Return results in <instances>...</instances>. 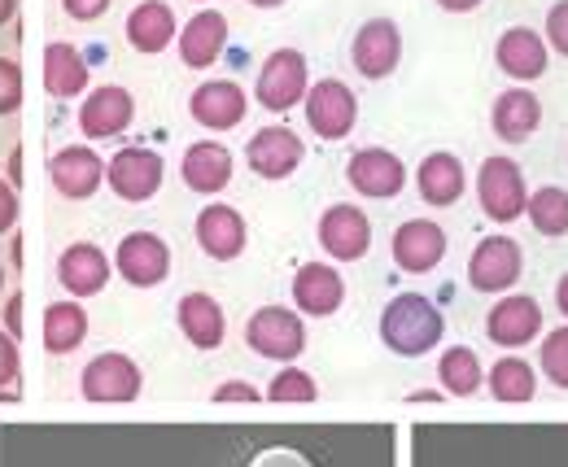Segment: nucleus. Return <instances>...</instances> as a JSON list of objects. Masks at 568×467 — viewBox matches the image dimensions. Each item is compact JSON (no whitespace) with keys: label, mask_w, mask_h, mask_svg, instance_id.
Here are the masks:
<instances>
[{"label":"nucleus","mask_w":568,"mask_h":467,"mask_svg":"<svg viewBox=\"0 0 568 467\" xmlns=\"http://www.w3.org/2000/svg\"><path fill=\"white\" fill-rule=\"evenodd\" d=\"M442 333H446V319L425 293H398L381 315V341L398 358H420L428 349H437Z\"/></svg>","instance_id":"1"},{"label":"nucleus","mask_w":568,"mask_h":467,"mask_svg":"<svg viewBox=\"0 0 568 467\" xmlns=\"http://www.w3.org/2000/svg\"><path fill=\"white\" fill-rule=\"evenodd\" d=\"M141 389L144 376L136 358H128L119 349L88 358V367L79 372V394H83V402H97V406H128V402L141 398Z\"/></svg>","instance_id":"2"},{"label":"nucleus","mask_w":568,"mask_h":467,"mask_svg":"<svg viewBox=\"0 0 568 467\" xmlns=\"http://www.w3.org/2000/svg\"><path fill=\"white\" fill-rule=\"evenodd\" d=\"M245 345L258 354V358H272V363H293L302 358L306 349V324L297 311L288 306H258L245 324Z\"/></svg>","instance_id":"3"},{"label":"nucleus","mask_w":568,"mask_h":467,"mask_svg":"<svg viewBox=\"0 0 568 467\" xmlns=\"http://www.w3.org/2000/svg\"><path fill=\"white\" fill-rule=\"evenodd\" d=\"M162 180H166V162H162L153 149H144V144H128V149H119V153L105 162V184H110V193L119 201H132V205L158 197Z\"/></svg>","instance_id":"4"},{"label":"nucleus","mask_w":568,"mask_h":467,"mask_svg":"<svg viewBox=\"0 0 568 467\" xmlns=\"http://www.w3.org/2000/svg\"><path fill=\"white\" fill-rule=\"evenodd\" d=\"M306 88H311V74H306V58L297 49H276L263 67H258V83H254V97L263 110L284 114L293 105L306 101Z\"/></svg>","instance_id":"5"},{"label":"nucleus","mask_w":568,"mask_h":467,"mask_svg":"<svg viewBox=\"0 0 568 467\" xmlns=\"http://www.w3.org/2000/svg\"><path fill=\"white\" fill-rule=\"evenodd\" d=\"M302 110L320 140H346L358 123V97L342 79H315V88H306Z\"/></svg>","instance_id":"6"},{"label":"nucleus","mask_w":568,"mask_h":467,"mask_svg":"<svg viewBox=\"0 0 568 467\" xmlns=\"http://www.w3.org/2000/svg\"><path fill=\"white\" fill-rule=\"evenodd\" d=\"M477 201H481L490 223H516L525 214V201H529L520 166L511 158H486L477 171Z\"/></svg>","instance_id":"7"},{"label":"nucleus","mask_w":568,"mask_h":467,"mask_svg":"<svg viewBox=\"0 0 568 467\" xmlns=\"http://www.w3.org/2000/svg\"><path fill=\"white\" fill-rule=\"evenodd\" d=\"M351 62L363 79H389L403 62V31L394 18H367L355 31Z\"/></svg>","instance_id":"8"},{"label":"nucleus","mask_w":568,"mask_h":467,"mask_svg":"<svg viewBox=\"0 0 568 467\" xmlns=\"http://www.w3.org/2000/svg\"><path fill=\"white\" fill-rule=\"evenodd\" d=\"M189 114H193V123L206 128V132H232V128L245 123L250 97H245V88L232 83V79H206V83L193 88Z\"/></svg>","instance_id":"9"},{"label":"nucleus","mask_w":568,"mask_h":467,"mask_svg":"<svg viewBox=\"0 0 568 467\" xmlns=\"http://www.w3.org/2000/svg\"><path fill=\"white\" fill-rule=\"evenodd\" d=\"M136 119V97L119 83H101L79 101V132L88 140H110L123 135Z\"/></svg>","instance_id":"10"},{"label":"nucleus","mask_w":568,"mask_h":467,"mask_svg":"<svg viewBox=\"0 0 568 467\" xmlns=\"http://www.w3.org/2000/svg\"><path fill=\"white\" fill-rule=\"evenodd\" d=\"M346 180H351V189L358 197L389 201L407 189V166H403L398 153L372 144V149H358L355 158L346 162Z\"/></svg>","instance_id":"11"},{"label":"nucleus","mask_w":568,"mask_h":467,"mask_svg":"<svg viewBox=\"0 0 568 467\" xmlns=\"http://www.w3.org/2000/svg\"><path fill=\"white\" fill-rule=\"evenodd\" d=\"M114 271L132 288H158L171 275V250L158 232H128L114 250Z\"/></svg>","instance_id":"12"},{"label":"nucleus","mask_w":568,"mask_h":467,"mask_svg":"<svg viewBox=\"0 0 568 467\" xmlns=\"http://www.w3.org/2000/svg\"><path fill=\"white\" fill-rule=\"evenodd\" d=\"M193 236H197V250H202L206 258H214V263H232V258H241L245 245H250V227H245L241 210H236V205H223V201H211V205L197 214Z\"/></svg>","instance_id":"13"},{"label":"nucleus","mask_w":568,"mask_h":467,"mask_svg":"<svg viewBox=\"0 0 568 467\" xmlns=\"http://www.w3.org/2000/svg\"><path fill=\"white\" fill-rule=\"evenodd\" d=\"M320 245L337 263H358L372 250V223H367V214L358 205H351V201L328 205L320 214Z\"/></svg>","instance_id":"14"},{"label":"nucleus","mask_w":568,"mask_h":467,"mask_svg":"<svg viewBox=\"0 0 568 467\" xmlns=\"http://www.w3.org/2000/svg\"><path fill=\"white\" fill-rule=\"evenodd\" d=\"M525 271V254L511 236H486L468 258V284L477 293H507Z\"/></svg>","instance_id":"15"},{"label":"nucleus","mask_w":568,"mask_h":467,"mask_svg":"<svg viewBox=\"0 0 568 467\" xmlns=\"http://www.w3.org/2000/svg\"><path fill=\"white\" fill-rule=\"evenodd\" d=\"M302 158H306V144L288 128H263L245 144V162L258 180H288L302 166Z\"/></svg>","instance_id":"16"},{"label":"nucleus","mask_w":568,"mask_h":467,"mask_svg":"<svg viewBox=\"0 0 568 467\" xmlns=\"http://www.w3.org/2000/svg\"><path fill=\"white\" fill-rule=\"evenodd\" d=\"M389 250H394L398 271H407V275H428V271H437V263L446 258V232H442V223H433V219H407V223H398Z\"/></svg>","instance_id":"17"},{"label":"nucleus","mask_w":568,"mask_h":467,"mask_svg":"<svg viewBox=\"0 0 568 467\" xmlns=\"http://www.w3.org/2000/svg\"><path fill=\"white\" fill-rule=\"evenodd\" d=\"M542 333V306L529 293H507L486 315V336L503 349H520Z\"/></svg>","instance_id":"18"},{"label":"nucleus","mask_w":568,"mask_h":467,"mask_svg":"<svg viewBox=\"0 0 568 467\" xmlns=\"http://www.w3.org/2000/svg\"><path fill=\"white\" fill-rule=\"evenodd\" d=\"M49 180H53V189L67 201H88L97 197V189L105 184V162L88 144H71V149H58L53 153Z\"/></svg>","instance_id":"19"},{"label":"nucleus","mask_w":568,"mask_h":467,"mask_svg":"<svg viewBox=\"0 0 568 467\" xmlns=\"http://www.w3.org/2000/svg\"><path fill=\"white\" fill-rule=\"evenodd\" d=\"M346 302V280L342 271L328 267V263H306V267L293 275V306L311 319H328L337 315Z\"/></svg>","instance_id":"20"},{"label":"nucleus","mask_w":568,"mask_h":467,"mask_svg":"<svg viewBox=\"0 0 568 467\" xmlns=\"http://www.w3.org/2000/svg\"><path fill=\"white\" fill-rule=\"evenodd\" d=\"M110 275H114V258H105V250L92 241H74L58 258V280L71 297H97L110 284Z\"/></svg>","instance_id":"21"},{"label":"nucleus","mask_w":568,"mask_h":467,"mask_svg":"<svg viewBox=\"0 0 568 467\" xmlns=\"http://www.w3.org/2000/svg\"><path fill=\"white\" fill-rule=\"evenodd\" d=\"M175 44H180V62L189 70H211L214 62L223 58V49H227V18H223L219 9L193 13V18L180 27Z\"/></svg>","instance_id":"22"},{"label":"nucleus","mask_w":568,"mask_h":467,"mask_svg":"<svg viewBox=\"0 0 568 467\" xmlns=\"http://www.w3.org/2000/svg\"><path fill=\"white\" fill-rule=\"evenodd\" d=\"M232 149L219 144V140H197L184 149V162H180V175L184 184L197 193V197H214L232 184Z\"/></svg>","instance_id":"23"},{"label":"nucleus","mask_w":568,"mask_h":467,"mask_svg":"<svg viewBox=\"0 0 568 467\" xmlns=\"http://www.w3.org/2000/svg\"><path fill=\"white\" fill-rule=\"evenodd\" d=\"M495 62L503 74H511V79H520V83H534V79H542L547 74V40L538 35V31H529V27H511V31H503L495 44Z\"/></svg>","instance_id":"24"},{"label":"nucleus","mask_w":568,"mask_h":467,"mask_svg":"<svg viewBox=\"0 0 568 467\" xmlns=\"http://www.w3.org/2000/svg\"><path fill=\"white\" fill-rule=\"evenodd\" d=\"M175 324H180V333L193 349H219L223 336H227L223 306L214 302L211 293H184L180 306H175Z\"/></svg>","instance_id":"25"},{"label":"nucleus","mask_w":568,"mask_h":467,"mask_svg":"<svg viewBox=\"0 0 568 467\" xmlns=\"http://www.w3.org/2000/svg\"><path fill=\"white\" fill-rule=\"evenodd\" d=\"M490 123L503 144H525L542 123V101L529 88H507V92H498Z\"/></svg>","instance_id":"26"},{"label":"nucleus","mask_w":568,"mask_h":467,"mask_svg":"<svg viewBox=\"0 0 568 467\" xmlns=\"http://www.w3.org/2000/svg\"><path fill=\"white\" fill-rule=\"evenodd\" d=\"M416 189H420V197L428 205H455V201L464 197V189H468L459 153H446V149L428 153L425 162H420V171H416Z\"/></svg>","instance_id":"27"},{"label":"nucleus","mask_w":568,"mask_h":467,"mask_svg":"<svg viewBox=\"0 0 568 467\" xmlns=\"http://www.w3.org/2000/svg\"><path fill=\"white\" fill-rule=\"evenodd\" d=\"M171 40H175V13H171L166 0H141V4L128 13V44H132L136 53L153 58V53L171 49Z\"/></svg>","instance_id":"28"},{"label":"nucleus","mask_w":568,"mask_h":467,"mask_svg":"<svg viewBox=\"0 0 568 467\" xmlns=\"http://www.w3.org/2000/svg\"><path fill=\"white\" fill-rule=\"evenodd\" d=\"M44 92L58 101H71V97L88 92V62L67 40H53L44 49Z\"/></svg>","instance_id":"29"},{"label":"nucleus","mask_w":568,"mask_h":467,"mask_svg":"<svg viewBox=\"0 0 568 467\" xmlns=\"http://www.w3.org/2000/svg\"><path fill=\"white\" fill-rule=\"evenodd\" d=\"M437 380H442V394H446V398H473V394L486 385V367H481L477 349L450 345V349H442V358H437Z\"/></svg>","instance_id":"30"},{"label":"nucleus","mask_w":568,"mask_h":467,"mask_svg":"<svg viewBox=\"0 0 568 467\" xmlns=\"http://www.w3.org/2000/svg\"><path fill=\"white\" fill-rule=\"evenodd\" d=\"M44 349L49 354H74L83 341H88V311L79 302H53L44 311Z\"/></svg>","instance_id":"31"},{"label":"nucleus","mask_w":568,"mask_h":467,"mask_svg":"<svg viewBox=\"0 0 568 467\" xmlns=\"http://www.w3.org/2000/svg\"><path fill=\"white\" fill-rule=\"evenodd\" d=\"M486 380H490V398L503 402V406H520V402H529L538 394V372L516 354H503L498 363H490Z\"/></svg>","instance_id":"32"},{"label":"nucleus","mask_w":568,"mask_h":467,"mask_svg":"<svg viewBox=\"0 0 568 467\" xmlns=\"http://www.w3.org/2000/svg\"><path fill=\"white\" fill-rule=\"evenodd\" d=\"M525 214H529V223H534L542 236H551V241L568 236V189H560V184H547V189L529 193V201H525Z\"/></svg>","instance_id":"33"},{"label":"nucleus","mask_w":568,"mask_h":467,"mask_svg":"<svg viewBox=\"0 0 568 467\" xmlns=\"http://www.w3.org/2000/svg\"><path fill=\"white\" fill-rule=\"evenodd\" d=\"M538 367H542V376H547L556 389H568V328L547 333L542 349H538Z\"/></svg>","instance_id":"34"},{"label":"nucleus","mask_w":568,"mask_h":467,"mask_svg":"<svg viewBox=\"0 0 568 467\" xmlns=\"http://www.w3.org/2000/svg\"><path fill=\"white\" fill-rule=\"evenodd\" d=\"M267 398L272 402H315L320 398V385H315L311 372H302V367H284L281 376L267 385Z\"/></svg>","instance_id":"35"},{"label":"nucleus","mask_w":568,"mask_h":467,"mask_svg":"<svg viewBox=\"0 0 568 467\" xmlns=\"http://www.w3.org/2000/svg\"><path fill=\"white\" fill-rule=\"evenodd\" d=\"M22 105V67L13 58H0V119Z\"/></svg>","instance_id":"36"},{"label":"nucleus","mask_w":568,"mask_h":467,"mask_svg":"<svg viewBox=\"0 0 568 467\" xmlns=\"http://www.w3.org/2000/svg\"><path fill=\"white\" fill-rule=\"evenodd\" d=\"M18 372H22V358H18V341L0 328V394H13L18 385Z\"/></svg>","instance_id":"37"},{"label":"nucleus","mask_w":568,"mask_h":467,"mask_svg":"<svg viewBox=\"0 0 568 467\" xmlns=\"http://www.w3.org/2000/svg\"><path fill=\"white\" fill-rule=\"evenodd\" d=\"M547 49H556L560 58H568V0L547 9Z\"/></svg>","instance_id":"38"},{"label":"nucleus","mask_w":568,"mask_h":467,"mask_svg":"<svg viewBox=\"0 0 568 467\" xmlns=\"http://www.w3.org/2000/svg\"><path fill=\"white\" fill-rule=\"evenodd\" d=\"M250 467H315V464L302 450H293V446H267L263 455H254Z\"/></svg>","instance_id":"39"},{"label":"nucleus","mask_w":568,"mask_h":467,"mask_svg":"<svg viewBox=\"0 0 568 467\" xmlns=\"http://www.w3.org/2000/svg\"><path fill=\"white\" fill-rule=\"evenodd\" d=\"M110 4H114V0H62V9L71 13L74 22H97V18L110 13Z\"/></svg>","instance_id":"40"},{"label":"nucleus","mask_w":568,"mask_h":467,"mask_svg":"<svg viewBox=\"0 0 568 467\" xmlns=\"http://www.w3.org/2000/svg\"><path fill=\"white\" fill-rule=\"evenodd\" d=\"M13 223H18V193L9 180H0V236L13 232Z\"/></svg>","instance_id":"41"},{"label":"nucleus","mask_w":568,"mask_h":467,"mask_svg":"<svg viewBox=\"0 0 568 467\" xmlns=\"http://www.w3.org/2000/svg\"><path fill=\"white\" fill-rule=\"evenodd\" d=\"M263 394L250 385V380H227V385H219L214 389V402H258Z\"/></svg>","instance_id":"42"},{"label":"nucleus","mask_w":568,"mask_h":467,"mask_svg":"<svg viewBox=\"0 0 568 467\" xmlns=\"http://www.w3.org/2000/svg\"><path fill=\"white\" fill-rule=\"evenodd\" d=\"M18 319H22V297L13 293V297H9V328H4V333H9V336H18V333H22V328H18Z\"/></svg>","instance_id":"43"},{"label":"nucleus","mask_w":568,"mask_h":467,"mask_svg":"<svg viewBox=\"0 0 568 467\" xmlns=\"http://www.w3.org/2000/svg\"><path fill=\"white\" fill-rule=\"evenodd\" d=\"M446 13H473V9H481V0H437Z\"/></svg>","instance_id":"44"},{"label":"nucleus","mask_w":568,"mask_h":467,"mask_svg":"<svg viewBox=\"0 0 568 467\" xmlns=\"http://www.w3.org/2000/svg\"><path fill=\"white\" fill-rule=\"evenodd\" d=\"M556 306H560V315L568 319V275L556 280Z\"/></svg>","instance_id":"45"},{"label":"nucleus","mask_w":568,"mask_h":467,"mask_svg":"<svg viewBox=\"0 0 568 467\" xmlns=\"http://www.w3.org/2000/svg\"><path fill=\"white\" fill-rule=\"evenodd\" d=\"M13 13H18V0H0V27H4Z\"/></svg>","instance_id":"46"},{"label":"nucleus","mask_w":568,"mask_h":467,"mask_svg":"<svg viewBox=\"0 0 568 467\" xmlns=\"http://www.w3.org/2000/svg\"><path fill=\"white\" fill-rule=\"evenodd\" d=\"M245 4H254V9H281L284 0H245Z\"/></svg>","instance_id":"47"},{"label":"nucleus","mask_w":568,"mask_h":467,"mask_svg":"<svg viewBox=\"0 0 568 467\" xmlns=\"http://www.w3.org/2000/svg\"><path fill=\"white\" fill-rule=\"evenodd\" d=\"M442 394H433V389H420V394H412V402H437Z\"/></svg>","instance_id":"48"},{"label":"nucleus","mask_w":568,"mask_h":467,"mask_svg":"<svg viewBox=\"0 0 568 467\" xmlns=\"http://www.w3.org/2000/svg\"><path fill=\"white\" fill-rule=\"evenodd\" d=\"M4 280H9V271H4V263H0V293H4Z\"/></svg>","instance_id":"49"},{"label":"nucleus","mask_w":568,"mask_h":467,"mask_svg":"<svg viewBox=\"0 0 568 467\" xmlns=\"http://www.w3.org/2000/svg\"><path fill=\"white\" fill-rule=\"evenodd\" d=\"M197 4H211V0H197Z\"/></svg>","instance_id":"50"}]
</instances>
